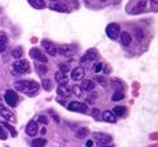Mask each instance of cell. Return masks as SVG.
Returning a JSON list of instances; mask_svg holds the SVG:
<instances>
[{"label":"cell","instance_id":"1","mask_svg":"<svg viewBox=\"0 0 158 147\" xmlns=\"http://www.w3.org/2000/svg\"><path fill=\"white\" fill-rule=\"evenodd\" d=\"M15 88L16 90H19L20 93H24L29 97H33L36 96L39 88L40 85L37 84L36 81H31V80H21V81H17L15 82Z\"/></svg>","mask_w":158,"mask_h":147},{"label":"cell","instance_id":"2","mask_svg":"<svg viewBox=\"0 0 158 147\" xmlns=\"http://www.w3.org/2000/svg\"><path fill=\"white\" fill-rule=\"evenodd\" d=\"M31 69V65L27 60H16L14 62V72L17 74H25Z\"/></svg>","mask_w":158,"mask_h":147},{"label":"cell","instance_id":"3","mask_svg":"<svg viewBox=\"0 0 158 147\" xmlns=\"http://www.w3.org/2000/svg\"><path fill=\"white\" fill-rule=\"evenodd\" d=\"M67 109L69 111H77V113H86L88 111V106L82 102H78V101H73L71 103L67 105Z\"/></svg>","mask_w":158,"mask_h":147},{"label":"cell","instance_id":"4","mask_svg":"<svg viewBox=\"0 0 158 147\" xmlns=\"http://www.w3.org/2000/svg\"><path fill=\"white\" fill-rule=\"evenodd\" d=\"M106 34H108V37L109 38H112V40H116V38L120 36V25L116 24V23H110L106 27Z\"/></svg>","mask_w":158,"mask_h":147},{"label":"cell","instance_id":"5","mask_svg":"<svg viewBox=\"0 0 158 147\" xmlns=\"http://www.w3.org/2000/svg\"><path fill=\"white\" fill-rule=\"evenodd\" d=\"M96 58H97V53H96V50H88L86 53L81 57L80 62H81V65L88 66V65H90L92 62H94Z\"/></svg>","mask_w":158,"mask_h":147},{"label":"cell","instance_id":"6","mask_svg":"<svg viewBox=\"0 0 158 147\" xmlns=\"http://www.w3.org/2000/svg\"><path fill=\"white\" fill-rule=\"evenodd\" d=\"M29 56L32 57L33 60H36V61L39 62H41V64H45L48 62V58H47V56L43 53V52L39 49V48H32L29 50Z\"/></svg>","mask_w":158,"mask_h":147},{"label":"cell","instance_id":"7","mask_svg":"<svg viewBox=\"0 0 158 147\" xmlns=\"http://www.w3.org/2000/svg\"><path fill=\"white\" fill-rule=\"evenodd\" d=\"M4 99H6L7 105H10L11 107H15L17 102H19V97H17V94L14 90H7L6 94H4Z\"/></svg>","mask_w":158,"mask_h":147},{"label":"cell","instance_id":"8","mask_svg":"<svg viewBox=\"0 0 158 147\" xmlns=\"http://www.w3.org/2000/svg\"><path fill=\"white\" fill-rule=\"evenodd\" d=\"M41 45L44 46V48H45V50L48 52V54L52 56V57L59 53V46L55 45L53 42L49 41V40H43V41H41Z\"/></svg>","mask_w":158,"mask_h":147},{"label":"cell","instance_id":"9","mask_svg":"<svg viewBox=\"0 0 158 147\" xmlns=\"http://www.w3.org/2000/svg\"><path fill=\"white\" fill-rule=\"evenodd\" d=\"M59 53H61L63 56H67V57H71L76 53V46H73L71 44H64L59 46Z\"/></svg>","mask_w":158,"mask_h":147},{"label":"cell","instance_id":"10","mask_svg":"<svg viewBox=\"0 0 158 147\" xmlns=\"http://www.w3.org/2000/svg\"><path fill=\"white\" fill-rule=\"evenodd\" d=\"M93 137H94V141H97L101 145H109L112 142V137L105 133H94Z\"/></svg>","mask_w":158,"mask_h":147},{"label":"cell","instance_id":"11","mask_svg":"<svg viewBox=\"0 0 158 147\" xmlns=\"http://www.w3.org/2000/svg\"><path fill=\"white\" fill-rule=\"evenodd\" d=\"M71 77H72V80H74V81L84 80V77H85V69L82 68V66L74 68L73 70H72V73H71Z\"/></svg>","mask_w":158,"mask_h":147},{"label":"cell","instance_id":"12","mask_svg":"<svg viewBox=\"0 0 158 147\" xmlns=\"http://www.w3.org/2000/svg\"><path fill=\"white\" fill-rule=\"evenodd\" d=\"M37 131H39L37 123L35 122V121H29L27 123V126H25V133H27L29 137H35L37 134Z\"/></svg>","mask_w":158,"mask_h":147},{"label":"cell","instance_id":"13","mask_svg":"<svg viewBox=\"0 0 158 147\" xmlns=\"http://www.w3.org/2000/svg\"><path fill=\"white\" fill-rule=\"evenodd\" d=\"M146 6H148V0H139V2H137V4L133 7V10L130 11V14L131 15L141 14V12H143L146 10Z\"/></svg>","mask_w":158,"mask_h":147},{"label":"cell","instance_id":"14","mask_svg":"<svg viewBox=\"0 0 158 147\" xmlns=\"http://www.w3.org/2000/svg\"><path fill=\"white\" fill-rule=\"evenodd\" d=\"M49 8H51V10H53V11H57V12H64V14L71 12L69 7L65 6V4H63V3H51Z\"/></svg>","mask_w":158,"mask_h":147},{"label":"cell","instance_id":"15","mask_svg":"<svg viewBox=\"0 0 158 147\" xmlns=\"http://www.w3.org/2000/svg\"><path fill=\"white\" fill-rule=\"evenodd\" d=\"M0 115L3 118H6L7 121H14V113L10 110V107H7L4 105H0Z\"/></svg>","mask_w":158,"mask_h":147},{"label":"cell","instance_id":"16","mask_svg":"<svg viewBox=\"0 0 158 147\" xmlns=\"http://www.w3.org/2000/svg\"><path fill=\"white\" fill-rule=\"evenodd\" d=\"M71 88L67 85H59V88H57V94H59V97H63V98H67L71 96Z\"/></svg>","mask_w":158,"mask_h":147},{"label":"cell","instance_id":"17","mask_svg":"<svg viewBox=\"0 0 158 147\" xmlns=\"http://www.w3.org/2000/svg\"><path fill=\"white\" fill-rule=\"evenodd\" d=\"M101 118H102V121H105V122H109V123H116V121H117L114 114H113L112 111H109V110L101 113Z\"/></svg>","mask_w":158,"mask_h":147},{"label":"cell","instance_id":"18","mask_svg":"<svg viewBox=\"0 0 158 147\" xmlns=\"http://www.w3.org/2000/svg\"><path fill=\"white\" fill-rule=\"evenodd\" d=\"M94 81H92V80H84L81 82V85H80V88L81 90H86V92H92V90L94 89Z\"/></svg>","mask_w":158,"mask_h":147},{"label":"cell","instance_id":"19","mask_svg":"<svg viewBox=\"0 0 158 147\" xmlns=\"http://www.w3.org/2000/svg\"><path fill=\"white\" fill-rule=\"evenodd\" d=\"M120 41H121V44L124 45V46H129L131 44V36H130V33H128V32L120 33Z\"/></svg>","mask_w":158,"mask_h":147},{"label":"cell","instance_id":"20","mask_svg":"<svg viewBox=\"0 0 158 147\" xmlns=\"http://www.w3.org/2000/svg\"><path fill=\"white\" fill-rule=\"evenodd\" d=\"M55 80L59 82L60 85H67V82H68V78H67V74L63 72H57V73H55Z\"/></svg>","mask_w":158,"mask_h":147},{"label":"cell","instance_id":"21","mask_svg":"<svg viewBox=\"0 0 158 147\" xmlns=\"http://www.w3.org/2000/svg\"><path fill=\"white\" fill-rule=\"evenodd\" d=\"M7 44H8V38L6 33L0 34V53H4L7 49Z\"/></svg>","mask_w":158,"mask_h":147},{"label":"cell","instance_id":"22","mask_svg":"<svg viewBox=\"0 0 158 147\" xmlns=\"http://www.w3.org/2000/svg\"><path fill=\"white\" fill-rule=\"evenodd\" d=\"M28 3L33 8H36V10H43V8H45V6H47L44 0H28Z\"/></svg>","mask_w":158,"mask_h":147},{"label":"cell","instance_id":"23","mask_svg":"<svg viewBox=\"0 0 158 147\" xmlns=\"http://www.w3.org/2000/svg\"><path fill=\"white\" fill-rule=\"evenodd\" d=\"M112 113L114 114L116 118H117V117H124V115H125V113H126V109H125L124 106H116L114 109H113Z\"/></svg>","mask_w":158,"mask_h":147},{"label":"cell","instance_id":"24","mask_svg":"<svg viewBox=\"0 0 158 147\" xmlns=\"http://www.w3.org/2000/svg\"><path fill=\"white\" fill-rule=\"evenodd\" d=\"M23 54H24V52H23V48H21V46H17V48H15L14 50H12V53H11L12 57L17 58V60H20L21 57H23Z\"/></svg>","mask_w":158,"mask_h":147},{"label":"cell","instance_id":"25","mask_svg":"<svg viewBox=\"0 0 158 147\" xmlns=\"http://www.w3.org/2000/svg\"><path fill=\"white\" fill-rule=\"evenodd\" d=\"M31 145H32V147H44L47 145V141L44 138H35Z\"/></svg>","mask_w":158,"mask_h":147},{"label":"cell","instance_id":"26","mask_svg":"<svg viewBox=\"0 0 158 147\" xmlns=\"http://www.w3.org/2000/svg\"><path fill=\"white\" fill-rule=\"evenodd\" d=\"M35 68H36V72L39 73V74H45V73L48 72V69L45 66V64H40V62H37V64H35Z\"/></svg>","mask_w":158,"mask_h":147},{"label":"cell","instance_id":"27","mask_svg":"<svg viewBox=\"0 0 158 147\" xmlns=\"http://www.w3.org/2000/svg\"><path fill=\"white\" fill-rule=\"evenodd\" d=\"M71 92H72L77 98H81L82 96H84V93H82V90H81V88H80L78 85H74L73 88L71 89Z\"/></svg>","mask_w":158,"mask_h":147},{"label":"cell","instance_id":"28","mask_svg":"<svg viewBox=\"0 0 158 147\" xmlns=\"http://www.w3.org/2000/svg\"><path fill=\"white\" fill-rule=\"evenodd\" d=\"M88 133H89V130H88L86 127H81V129H78V131L76 133V137L78 139H82V138H85L88 135Z\"/></svg>","mask_w":158,"mask_h":147},{"label":"cell","instance_id":"29","mask_svg":"<svg viewBox=\"0 0 158 147\" xmlns=\"http://www.w3.org/2000/svg\"><path fill=\"white\" fill-rule=\"evenodd\" d=\"M124 93H122V90H116L114 94L112 96V99L113 101H121V99H124Z\"/></svg>","mask_w":158,"mask_h":147},{"label":"cell","instance_id":"30","mask_svg":"<svg viewBox=\"0 0 158 147\" xmlns=\"http://www.w3.org/2000/svg\"><path fill=\"white\" fill-rule=\"evenodd\" d=\"M41 86H43L44 90H47V92H49V90L52 89V84H51L49 80H44V81L41 82Z\"/></svg>","mask_w":158,"mask_h":147},{"label":"cell","instance_id":"31","mask_svg":"<svg viewBox=\"0 0 158 147\" xmlns=\"http://www.w3.org/2000/svg\"><path fill=\"white\" fill-rule=\"evenodd\" d=\"M92 117H93L96 121H102V118H101V113H100L97 109H93V110H92Z\"/></svg>","mask_w":158,"mask_h":147},{"label":"cell","instance_id":"32","mask_svg":"<svg viewBox=\"0 0 158 147\" xmlns=\"http://www.w3.org/2000/svg\"><path fill=\"white\" fill-rule=\"evenodd\" d=\"M59 68H60V72H63V73H68L71 70V66L68 64H59Z\"/></svg>","mask_w":158,"mask_h":147},{"label":"cell","instance_id":"33","mask_svg":"<svg viewBox=\"0 0 158 147\" xmlns=\"http://www.w3.org/2000/svg\"><path fill=\"white\" fill-rule=\"evenodd\" d=\"M7 138H8L7 131L4 130V127H3V126H0V139H2V141H6Z\"/></svg>","mask_w":158,"mask_h":147},{"label":"cell","instance_id":"34","mask_svg":"<svg viewBox=\"0 0 158 147\" xmlns=\"http://www.w3.org/2000/svg\"><path fill=\"white\" fill-rule=\"evenodd\" d=\"M2 126H6V127L8 129V130H10V131H11V134H12V137H16V135H17V134H16V131H15V129H14V127H12V126H10V123L4 122V123L2 125Z\"/></svg>","mask_w":158,"mask_h":147},{"label":"cell","instance_id":"35","mask_svg":"<svg viewBox=\"0 0 158 147\" xmlns=\"http://www.w3.org/2000/svg\"><path fill=\"white\" fill-rule=\"evenodd\" d=\"M37 122L39 123H43V125H47L48 123V119H47L45 115H39L37 117Z\"/></svg>","mask_w":158,"mask_h":147},{"label":"cell","instance_id":"36","mask_svg":"<svg viewBox=\"0 0 158 147\" xmlns=\"http://www.w3.org/2000/svg\"><path fill=\"white\" fill-rule=\"evenodd\" d=\"M101 69H102V64H97V65H96V68H94V73H100L101 72Z\"/></svg>","mask_w":158,"mask_h":147},{"label":"cell","instance_id":"37","mask_svg":"<svg viewBox=\"0 0 158 147\" xmlns=\"http://www.w3.org/2000/svg\"><path fill=\"white\" fill-rule=\"evenodd\" d=\"M142 37L143 36V32H142V29H135V37Z\"/></svg>","mask_w":158,"mask_h":147},{"label":"cell","instance_id":"38","mask_svg":"<svg viewBox=\"0 0 158 147\" xmlns=\"http://www.w3.org/2000/svg\"><path fill=\"white\" fill-rule=\"evenodd\" d=\"M93 146V142L92 141H86V147H92Z\"/></svg>","mask_w":158,"mask_h":147},{"label":"cell","instance_id":"39","mask_svg":"<svg viewBox=\"0 0 158 147\" xmlns=\"http://www.w3.org/2000/svg\"><path fill=\"white\" fill-rule=\"evenodd\" d=\"M98 147H114V146H112V145H101Z\"/></svg>","mask_w":158,"mask_h":147},{"label":"cell","instance_id":"40","mask_svg":"<svg viewBox=\"0 0 158 147\" xmlns=\"http://www.w3.org/2000/svg\"><path fill=\"white\" fill-rule=\"evenodd\" d=\"M150 2H152V4H153V6H156V4L158 3V0H150Z\"/></svg>","mask_w":158,"mask_h":147},{"label":"cell","instance_id":"41","mask_svg":"<svg viewBox=\"0 0 158 147\" xmlns=\"http://www.w3.org/2000/svg\"><path fill=\"white\" fill-rule=\"evenodd\" d=\"M51 2H57V0H51Z\"/></svg>","mask_w":158,"mask_h":147},{"label":"cell","instance_id":"42","mask_svg":"<svg viewBox=\"0 0 158 147\" xmlns=\"http://www.w3.org/2000/svg\"><path fill=\"white\" fill-rule=\"evenodd\" d=\"M100 2H106V0H100Z\"/></svg>","mask_w":158,"mask_h":147}]
</instances>
